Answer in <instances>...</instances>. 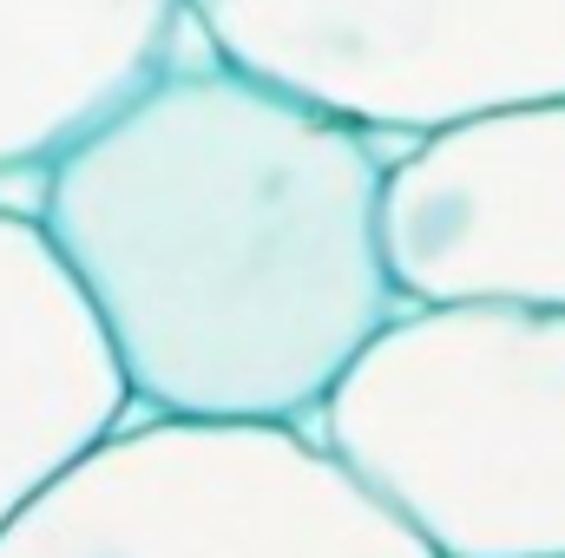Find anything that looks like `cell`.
<instances>
[{"mask_svg": "<svg viewBox=\"0 0 565 558\" xmlns=\"http://www.w3.org/2000/svg\"><path fill=\"white\" fill-rule=\"evenodd\" d=\"M402 302L565 309V93L415 132L382 171Z\"/></svg>", "mask_w": 565, "mask_h": 558, "instance_id": "5", "label": "cell"}, {"mask_svg": "<svg viewBox=\"0 0 565 558\" xmlns=\"http://www.w3.org/2000/svg\"><path fill=\"white\" fill-rule=\"evenodd\" d=\"M0 558H434L296 420L126 408L7 526Z\"/></svg>", "mask_w": 565, "mask_h": 558, "instance_id": "3", "label": "cell"}, {"mask_svg": "<svg viewBox=\"0 0 565 558\" xmlns=\"http://www.w3.org/2000/svg\"><path fill=\"white\" fill-rule=\"evenodd\" d=\"M296 427L434 558H565V309L408 302Z\"/></svg>", "mask_w": 565, "mask_h": 558, "instance_id": "2", "label": "cell"}, {"mask_svg": "<svg viewBox=\"0 0 565 558\" xmlns=\"http://www.w3.org/2000/svg\"><path fill=\"white\" fill-rule=\"evenodd\" d=\"M184 0H0V164H53L164 73Z\"/></svg>", "mask_w": 565, "mask_h": 558, "instance_id": "7", "label": "cell"}, {"mask_svg": "<svg viewBox=\"0 0 565 558\" xmlns=\"http://www.w3.org/2000/svg\"><path fill=\"white\" fill-rule=\"evenodd\" d=\"M217 60L362 132L559 99L565 0H184Z\"/></svg>", "mask_w": 565, "mask_h": 558, "instance_id": "4", "label": "cell"}, {"mask_svg": "<svg viewBox=\"0 0 565 558\" xmlns=\"http://www.w3.org/2000/svg\"><path fill=\"white\" fill-rule=\"evenodd\" d=\"M132 408L53 237L0 211V526Z\"/></svg>", "mask_w": 565, "mask_h": 558, "instance_id": "6", "label": "cell"}, {"mask_svg": "<svg viewBox=\"0 0 565 558\" xmlns=\"http://www.w3.org/2000/svg\"><path fill=\"white\" fill-rule=\"evenodd\" d=\"M388 144L224 66L178 13L164 73L53 158L40 217L139 415L322 408L408 309L382 257Z\"/></svg>", "mask_w": 565, "mask_h": 558, "instance_id": "1", "label": "cell"}]
</instances>
